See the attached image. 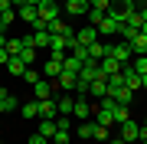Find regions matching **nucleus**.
Segmentation results:
<instances>
[{
	"label": "nucleus",
	"instance_id": "c03bdc74",
	"mask_svg": "<svg viewBox=\"0 0 147 144\" xmlns=\"http://www.w3.org/2000/svg\"><path fill=\"white\" fill-rule=\"evenodd\" d=\"M141 33H144V36H147V20H144V23H141Z\"/></svg>",
	"mask_w": 147,
	"mask_h": 144
},
{
	"label": "nucleus",
	"instance_id": "ea45409f",
	"mask_svg": "<svg viewBox=\"0 0 147 144\" xmlns=\"http://www.w3.org/2000/svg\"><path fill=\"white\" fill-rule=\"evenodd\" d=\"M7 62H10V53H7L3 46H0V66H7Z\"/></svg>",
	"mask_w": 147,
	"mask_h": 144
},
{
	"label": "nucleus",
	"instance_id": "79ce46f5",
	"mask_svg": "<svg viewBox=\"0 0 147 144\" xmlns=\"http://www.w3.org/2000/svg\"><path fill=\"white\" fill-rule=\"evenodd\" d=\"M3 10H13V3H10V0H0V13H3Z\"/></svg>",
	"mask_w": 147,
	"mask_h": 144
},
{
	"label": "nucleus",
	"instance_id": "4468645a",
	"mask_svg": "<svg viewBox=\"0 0 147 144\" xmlns=\"http://www.w3.org/2000/svg\"><path fill=\"white\" fill-rule=\"evenodd\" d=\"M65 13L69 16H85L88 13V0H65Z\"/></svg>",
	"mask_w": 147,
	"mask_h": 144
},
{
	"label": "nucleus",
	"instance_id": "1a4fd4ad",
	"mask_svg": "<svg viewBox=\"0 0 147 144\" xmlns=\"http://www.w3.org/2000/svg\"><path fill=\"white\" fill-rule=\"evenodd\" d=\"M131 43H118V46H111V59H118V62L121 66H127V62H131Z\"/></svg>",
	"mask_w": 147,
	"mask_h": 144
},
{
	"label": "nucleus",
	"instance_id": "423d86ee",
	"mask_svg": "<svg viewBox=\"0 0 147 144\" xmlns=\"http://www.w3.org/2000/svg\"><path fill=\"white\" fill-rule=\"evenodd\" d=\"M16 20H23L26 26H33V23L39 20V10L33 3H23V7H16Z\"/></svg>",
	"mask_w": 147,
	"mask_h": 144
},
{
	"label": "nucleus",
	"instance_id": "cd10ccee",
	"mask_svg": "<svg viewBox=\"0 0 147 144\" xmlns=\"http://www.w3.org/2000/svg\"><path fill=\"white\" fill-rule=\"evenodd\" d=\"M79 66H82V62H79L75 56H65V59H62V72H75V75H79Z\"/></svg>",
	"mask_w": 147,
	"mask_h": 144
},
{
	"label": "nucleus",
	"instance_id": "37998d69",
	"mask_svg": "<svg viewBox=\"0 0 147 144\" xmlns=\"http://www.w3.org/2000/svg\"><path fill=\"white\" fill-rule=\"evenodd\" d=\"M105 144H124V141H121V138H108Z\"/></svg>",
	"mask_w": 147,
	"mask_h": 144
},
{
	"label": "nucleus",
	"instance_id": "f3484780",
	"mask_svg": "<svg viewBox=\"0 0 147 144\" xmlns=\"http://www.w3.org/2000/svg\"><path fill=\"white\" fill-rule=\"evenodd\" d=\"M56 85L62 89V92H75V85H79V75H75V72H62V75L56 79Z\"/></svg>",
	"mask_w": 147,
	"mask_h": 144
},
{
	"label": "nucleus",
	"instance_id": "f8f14e48",
	"mask_svg": "<svg viewBox=\"0 0 147 144\" xmlns=\"http://www.w3.org/2000/svg\"><path fill=\"white\" fill-rule=\"evenodd\" d=\"M36 134H42L46 141H53V134H56V118H39V121H36Z\"/></svg>",
	"mask_w": 147,
	"mask_h": 144
},
{
	"label": "nucleus",
	"instance_id": "f03ea898",
	"mask_svg": "<svg viewBox=\"0 0 147 144\" xmlns=\"http://www.w3.org/2000/svg\"><path fill=\"white\" fill-rule=\"evenodd\" d=\"M39 20H42V26H46V23H53V20H59V3L56 0H39Z\"/></svg>",
	"mask_w": 147,
	"mask_h": 144
},
{
	"label": "nucleus",
	"instance_id": "aec40b11",
	"mask_svg": "<svg viewBox=\"0 0 147 144\" xmlns=\"http://www.w3.org/2000/svg\"><path fill=\"white\" fill-rule=\"evenodd\" d=\"M39 101V118H56V98H36Z\"/></svg>",
	"mask_w": 147,
	"mask_h": 144
},
{
	"label": "nucleus",
	"instance_id": "2f4dec72",
	"mask_svg": "<svg viewBox=\"0 0 147 144\" xmlns=\"http://www.w3.org/2000/svg\"><path fill=\"white\" fill-rule=\"evenodd\" d=\"M115 101H118V105H131V101H134V92L131 89H121L118 95H115Z\"/></svg>",
	"mask_w": 147,
	"mask_h": 144
},
{
	"label": "nucleus",
	"instance_id": "5701e85b",
	"mask_svg": "<svg viewBox=\"0 0 147 144\" xmlns=\"http://www.w3.org/2000/svg\"><path fill=\"white\" fill-rule=\"evenodd\" d=\"M95 124H105V128H111V124H115V115L105 112V108H98V112H95Z\"/></svg>",
	"mask_w": 147,
	"mask_h": 144
},
{
	"label": "nucleus",
	"instance_id": "412c9836",
	"mask_svg": "<svg viewBox=\"0 0 147 144\" xmlns=\"http://www.w3.org/2000/svg\"><path fill=\"white\" fill-rule=\"evenodd\" d=\"M131 53L134 56H147V36L144 33H137V36L131 39Z\"/></svg>",
	"mask_w": 147,
	"mask_h": 144
},
{
	"label": "nucleus",
	"instance_id": "b1692460",
	"mask_svg": "<svg viewBox=\"0 0 147 144\" xmlns=\"http://www.w3.org/2000/svg\"><path fill=\"white\" fill-rule=\"evenodd\" d=\"M88 98H105V79H95L88 85Z\"/></svg>",
	"mask_w": 147,
	"mask_h": 144
},
{
	"label": "nucleus",
	"instance_id": "a211bd4d",
	"mask_svg": "<svg viewBox=\"0 0 147 144\" xmlns=\"http://www.w3.org/2000/svg\"><path fill=\"white\" fill-rule=\"evenodd\" d=\"M20 115H23V118H30V121H39V101H36V98L23 101V105H20Z\"/></svg>",
	"mask_w": 147,
	"mask_h": 144
},
{
	"label": "nucleus",
	"instance_id": "72a5a7b5",
	"mask_svg": "<svg viewBox=\"0 0 147 144\" xmlns=\"http://www.w3.org/2000/svg\"><path fill=\"white\" fill-rule=\"evenodd\" d=\"M85 16H88V23H92V26H98V23L105 20V10H95V7H88V13H85Z\"/></svg>",
	"mask_w": 147,
	"mask_h": 144
},
{
	"label": "nucleus",
	"instance_id": "c756f323",
	"mask_svg": "<svg viewBox=\"0 0 147 144\" xmlns=\"http://www.w3.org/2000/svg\"><path fill=\"white\" fill-rule=\"evenodd\" d=\"M13 20H16V10H3L0 13V33H7V26H10Z\"/></svg>",
	"mask_w": 147,
	"mask_h": 144
},
{
	"label": "nucleus",
	"instance_id": "f257e3e1",
	"mask_svg": "<svg viewBox=\"0 0 147 144\" xmlns=\"http://www.w3.org/2000/svg\"><path fill=\"white\" fill-rule=\"evenodd\" d=\"M62 59H65V53H53V59H49V62L42 66V79L56 82L59 75H62Z\"/></svg>",
	"mask_w": 147,
	"mask_h": 144
},
{
	"label": "nucleus",
	"instance_id": "c9c22d12",
	"mask_svg": "<svg viewBox=\"0 0 147 144\" xmlns=\"http://www.w3.org/2000/svg\"><path fill=\"white\" fill-rule=\"evenodd\" d=\"M72 141V134L69 131H62V128H56V134H53V144H69Z\"/></svg>",
	"mask_w": 147,
	"mask_h": 144
},
{
	"label": "nucleus",
	"instance_id": "e433bc0d",
	"mask_svg": "<svg viewBox=\"0 0 147 144\" xmlns=\"http://www.w3.org/2000/svg\"><path fill=\"white\" fill-rule=\"evenodd\" d=\"M20 79H26V82H30V85H33V82H39V79H42V75H39L36 69H33V66H26V72H23V75H20Z\"/></svg>",
	"mask_w": 147,
	"mask_h": 144
},
{
	"label": "nucleus",
	"instance_id": "9b49d317",
	"mask_svg": "<svg viewBox=\"0 0 147 144\" xmlns=\"http://www.w3.org/2000/svg\"><path fill=\"white\" fill-rule=\"evenodd\" d=\"M98 69H101V79H108V75H115V72H121V69H124V66H121L118 59H111V56H105V59H101V62H98Z\"/></svg>",
	"mask_w": 147,
	"mask_h": 144
},
{
	"label": "nucleus",
	"instance_id": "f704fd0d",
	"mask_svg": "<svg viewBox=\"0 0 147 144\" xmlns=\"http://www.w3.org/2000/svg\"><path fill=\"white\" fill-rule=\"evenodd\" d=\"M111 115H115V124H124L127 118H131V115H127V105H118V108H115Z\"/></svg>",
	"mask_w": 147,
	"mask_h": 144
},
{
	"label": "nucleus",
	"instance_id": "7c9ffc66",
	"mask_svg": "<svg viewBox=\"0 0 147 144\" xmlns=\"http://www.w3.org/2000/svg\"><path fill=\"white\" fill-rule=\"evenodd\" d=\"M3 49H7L10 56H20V53H23V39H7V46H3Z\"/></svg>",
	"mask_w": 147,
	"mask_h": 144
},
{
	"label": "nucleus",
	"instance_id": "a878e982",
	"mask_svg": "<svg viewBox=\"0 0 147 144\" xmlns=\"http://www.w3.org/2000/svg\"><path fill=\"white\" fill-rule=\"evenodd\" d=\"M131 69H134V72H137V75H141V79H144V75H147V56H134Z\"/></svg>",
	"mask_w": 147,
	"mask_h": 144
},
{
	"label": "nucleus",
	"instance_id": "49530a36",
	"mask_svg": "<svg viewBox=\"0 0 147 144\" xmlns=\"http://www.w3.org/2000/svg\"><path fill=\"white\" fill-rule=\"evenodd\" d=\"M26 3H33V7H39V0H26Z\"/></svg>",
	"mask_w": 147,
	"mask_h": 144
},
{
	"label": "nucleus",
	"instance_id": "a18cd8bd",
	"mask_svg": "<svg viewBox=\"0 0 147 144\" xmlns=\"http://www.w3.org/2000/svg\"><path fill=\"white\" fill-rule=\"evenodd\" d=\"M141 89H147V75H144V79H141Z\"/></svg>",
	"mask_w": 147,
	"mask_h": 144
},
{
	"label": "nucleus",
	"instance_id": "20e7f679",
	"mask_svg": "<svg viewBox=\"0 0 147 144\" xmlns=\"http://www.w3.org/2000/svg\"><path fill=\"white\" fill-rule=\"evenodd\" d=\"M79 79H85V82L101 79V69H98V62H95V59H85V62L79 66Z\"/></svg>",
	"mask_w": 147,
	"mask_h": 144
},
{
	"label": "nucleus",
	"instance_id": "4be33fe9",
	"mask_svg": "<svg viewBox=\"0 0 147 144\" xmlns=\"http://www.w3.org/2000/svg\"><path fill=\"white\" fill-rule=\"evenodd\" d=\"M3 69L10 72V75H23V72H26V66H23V59H20V56H10V62H7Z\"/></svg>",
	"mask_w": 147,
	"mask_h": 144
},
{
	"label": "nucleus",
	"instance_id": "473e14b6",
	"mask_svg": "<svg viewBox=\"0 0 147 144\" xmlns=\"http://www.w3.org/2000/svg\"><path fill=\"white\" fill-rule=\"evenodd\" d=\"M20 59H23V66H33V62H36V49H33V46H23Z\"/></svg>",
	"mask_w": 147,
	"mask_h": 144
},
{
	"label": "nucleus",
	"instance_id": "6ab92c4d",
	"mask_svg": "<svg viewBox=\"0 0 147 144\" xmlns=\"http://www.w3.org/2000/svg\"><path fill=\"white\" fill-rule=\"evenodd\" d=\"M121 75H124V89H131V92L141 89V75H137L131 66H124V69H121Z\"/></svg>",
	"mask_w": 147,
	"mask_h": 144
},
{
	"label": "nucleus",
	"instance_id": "c85d7f7f",
	"mask_svg": "<svg viewBox=\"0 0 147 144\" xmlns=\"http://www.w3.org/2000/svg\"><path fill=\"white\" fill-rule=\"evenodd\" d=\"M92 138H95V141H101V144H105V141L111 138V128H105V124H95V131H92Z\"/></svg>",
	"mask_w": 147,
	"mask_h": 144
},
{
	"label": "nucleus",
	"instance_id": "393cba45",
	"mask_svg": "<svg viewBox=\"0 0 147 144\" xmlns=\"http://www.w3.org/2000/svg\"><path fill=\"white\" fill-rule=\"evenodd\" d=\"M30 36H33V49H36V46H49V33L46 30H33Z\"/></svg>",
	"mask_w": 147,
	"mask_h": 144
},
{
	"label": "nucleus",
	"instance_id": "2eb2a0df",
	"mask_svg": "<svg viewBox=\"0 0 147 144\" xmlns=\"http://www.w3.org/2000/svg\"><path fill=\"white\" fill-rule=\"evenodd\" d=\"M33 98H53V82H49V79L33 82Z\"/></svg>",
	"mask_w": 147,
	"mask_h": 144
},
{
	"label": "nucleus",
	"instance_id": "de8ad7c7",
	"mask_svg": "<svg viewBox=\"0 0 147 144\" xmlns=\"http://www.w3.org/2000/svg\"><path fill=\"white\" fill-rule=\"evenodd\" d=\"M124 144H141V141H124Z\"/></svg>",
	"mask_w": 147,
	"mask_h": 144
},
{
	"label": "nucleus",
	"instance_id": "8fccbe9b",
	"mask_svg": "<svg viewBox=\"0 0 147 144\" xmlns=\"http://www.w3.org/2000/svg\"><path fill=\"white\" fill-rule=\"evenodd\" d=\"M0 144H3V141H0Z\"/></svg>",
	"mask_w": 147,
	"mask_h": 144
},
{
	"label": "nucleus",
	"instance_id": "bb28decb",
	"mask_svg": "<svg viewBox=\"0 0 147 144\" xmlns=\"http://www.w3.org/2000/svg\"><path fill=\"white\" fill-rule=\"evenodd\" d=\"M72 105H75L72 98H56V112L59 115H72Z\"/></svg>",
	"mask_w": 147,
	"mask_h": 144
},
{
	"label": "nucleus",
	"instance_id": "dca6fc26",
	"mask_svg": "<svg viewBox=\"0 0 147 144\" xmlns=\"http://www.w3.org/2000/svg\"><path fill=\"white\" fill-rule=\"evenodd\" d=\"M137 134H141V124H134L131 118H127V121L121 124V134H118V138L121 141H137Z\"/></svg>",
	"mask_w": 147,
	"mask_h": 144
},
{
	"label": "nucleus",
	"instance_id": "09e8293b",
	"mask_svg": "<svg viewBox=\"0 0 147 144\" xmlns=\"http://www.w3.org/2000/svg\"><path fill=\"white\" fill-rule=\"evenodd\" d=\"M49 144H53V141H49Z\"/></svg>",
	"mask_w": 147,
	"mask_h": 144
},
{
	"label": "nucleus",
	"instance_id": "9d476101",
	"mask_svg": "<svg viewBox=\"0 0 147 144\" xmlns=\"http://www.w3.org/2000/svg\"><path fill=\"white\" fill-rule=\"evenodd\" d=\"M75 39H79L82 46H92L95 39H101V36H98V30H95L92 23H88V26H79V33H75Z\"/></svg>",
	"mask_w": 147,
	"mask_h": 144
},
{
	"label": "nucleus",
	"instance_id": "0eeeda50",
	"mask_svg": "<svg viewBox=\"0 0 147 144\" xmlns=\"http://www.w3.org/2000/svg\"><path fill=\"white\" fill-rule=\"evenodd\" d=\"M105 56H111V46L105 43V39H95V43L88 46V59H95V62H101Z\"/></svg>",
	"mask_w": 147,
	"mask_h": 144
},
{
	"label": "nucleus",
	"instance_id": "39448f33",
	"mask_svg": "<svg viewBox=\"0 0 147 144\" xmlns=\"http://www.w3.org/2000/svg\"><path fill=\"white\" fill-rule=\"evenodd\" d=\"M118 26H121L118 16H115V13H105V20H101L95 30H98V36H111V33H118Z\"/></svg>",
	"mask_w": 147,
	"mask_h": 144
},
{
	"label": "nucleus",
	"instance_id": "7ed1b4c3",
	"mask_svg": "<svg viewBox=\"0 0 147 144\" xmlns=\"http://www.w3.org/2000/svg\"><path fill=\"white\" fill-rule=\"evenodd\" d=\"M108 13H115V16H118V20H121V23H124V20H127V16H131V13H134V0H111V10H108Z\"/></svg>",
	"mask_w": 147,
	"mask_h": 144
},
{
	"label": "nucleus",
	"instance_id": "6e6552de",
	"mask_svg": "<svg viewBox=\"0 0 147 144\" xmlns=\"http://www.w3.org/2000/svg\"><path fill=\"white\" fill-rule=\"evenodd\" d=\"M72 118H75V121H88V118H92V105H88V98H79V101L72 105Z\"/></svg>",
	"mask_w": 147,
	"mask_h": 144
},
{
	"label": "nucleus",
	"instance_id": "ddd939ff",
	"mask_svg": "<svg viewBox=\"0 0 147 144\" xmlns=\"http://www.w3.org/2000/svg\"><path fill=\"white\" fill-rule=\"evenodd\" d=\"M13 108H20V101L13 98L10 89H0V115H3V112H13Z\"/></svg>",
	"mask_w": 147,
	"mask_h": 144
},
{
	"label": "nucleus",
	"instance_id": "a19ab883",
	"mask_svg": "<svg viewBox=\"0 0 147 144\" xmlns=\"http://www.w3.org/2000/svg\"><path fill=\"white\" fill-rule=\"evenodd\" d=\"M30 144H49V141L42 138V134H33V138H30Z\"/></svg>",
	"mask_w": 147,
	"mask_h": 144
},
{
	"label": "nucleus",
	"instance_id": "58836bf2",
	"mask_svg": "<svg viewBox=\"0 0 147 144\" xmlns=\"http://www.w3.org/2000/svg\"><path fill=\"white\" fill-rule=\"evenodd\" d=\"M88 7H95V10H111V0H88Z\"/></svg>",
	"mask_w": 147,
	"mask_h": 144
},
{
	"label": "nucleus",
	"instance_id": "4c0bfd02",
	"mask_svg": "<svg viewBox=\"0 0 147 144\" xmlns=\"http://www.w3.org/2000/svg\"><path fill=\"white\" fill-rule=\"evenodd\" d=\"M92 131H95L92 121H79V138H92Z\"/></svg>",
	"mask_w": 147,
	"mask_h": 144
}]
</instances>
